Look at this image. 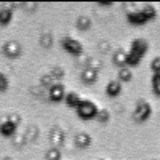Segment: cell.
I'll return each instance as SVG.
<instances>
[{"instance_id": "1", "label": "cell", "mask_w": 160, "mask_h": 160, "mask_svg": "<svg viewBox=\"0 0 160 160\" xmlns=\"http://www.w3.org/2000/svg\"><path fill=\"white\" fill-rule=\"evenodd\" d=\"M96 114H98V106L90 99H82L77 106V115L82 120H91L96 117Z\"/></svg>"}, {"instance_id": "2", "label": "cell", "mask_w": 160, "mask_h": 160, "mask_svg": "<svg viewBox=\"0 0 160 160\" xmlns=\"http://www.w3.org/2000/svg\"><path fill=\"white\" fill-rule=\"evenodd\" d=\"M61 47L72 56H80L83 53V45L78 40L72 38V37H64L61 38Z\"/></svg>"}, {"instance_id": "3", "label": "cell", "mask_w": 160, "mask_h": 160, "mask_svg": "<svg viewBox=\"0 0 160 160\" xmlns=\"http://www.w3.org/2000/svg\"><path fill=\"white\" fill-rule=\"evenodd\" d=\"M151 114H152V108H151L149 102H146V101L138 102L135 112H133V120H135L136 123H144L146 120L151 117Z\"/></svg>"}, {"instance_id": "4", "label": "cell", "mask_w": 160, "mask_h": 160, "mask_svg": "<svg viewBox=\"0 0 160 160\" xmlns=\"http://www.w3.org/2000/svg\"><path fill=\"white\" fill-rule=\"evenodd\" d=\"M64 96H66V88H64V85L62 83H55V85H51L50 88H48V98H50V101H53V102H61L62 99H64Z\"/></svg>"}, {"instance_id": "5", "label": "cell", "mask_w": 160, "mask_h": 160, "mask_svg": "<svg viewBox=\"0 0 160 160\" xmlns=\"http://www.w3.org/2000/svg\"><path fill=\"white\" fill-rule=\"evenodd\" d=\"M3 53L10 59H16L21 55V45L16 42V40H8V42H5V45H3Z\"/></svg>"}, {"instance_id": "6", "label": "cell", "mask_w": 160, "mask_h": 160, "mask_svg": "<svg viewBox=\"0 0 160 160\" xmlns=\"http://www.w3.org/2000/svg\"><path fill=\"white\" fill-rule=\"evenodd\" d=\"M148 48H149V45H148V42H146L144 38H135V40L130 43V51L136 53V55H139L141 58L146 55Z\"/></svg>"}, {"instance_id": "7", "label": "cell", "mask_w": 160, "mask_h": 160, "mask_svg": "<svg viewBox=\"0 0 160 160\" xmlns=\"http://www.w3.org/2000/svg\"><path fill=\"white\" fill-rule=\"evenodd\" d=\"M80 78H82V82L85 85H93L96 83L98 80V69L96 68H85L82 71V75H80Z\"/></svg>"}, {"instance_id": "8", "label": "cell", "mask_w": 160, "mask_h": 160, "mask_svg": "<svg viewBox=\"0 0 160 160\" xmlns=\"http://www.w3.org/2000/svg\"><path fill=\"white\" fill-rule=\"evenodd\" d=\"M16 123H13L10 118L3 120L2 123H0V135L5 136V138H11V136H15L16 135Z\"/></svg>"}, {"instance_id": "9", "label": "cell", "mask_w": 160, "mask_h": 160, "mask_svg": "<svg viewBox=\"0 0 160 160\" xmlns=\"http://www.w3.org/2000/svg\"><path fill=\"white\" fill-rule=\"evenodd\" d=\"M64 131L61 130V128H58V127H55V128H51V131H50V142L53 144V148H59V146L64 142Z\"/></svg>"}, {"instance_id": "10", "label": "cell", "mask_w": 160, "mask_h": 160, "mask_svg": "<svg viewBox=\"0 0 160 160\" xmlns=\"http://www.w3.org/2000/svg\"><path fill=\"white\" fill-rule=\"evenodd\" d=\"M127 21L133 26H141V24H146L148 19L144 18V15L141 13V10H136V11H130L127 15Z\"/></svg>"}, {"instance_id": "11", "label": "cell", "mask_w": 160, "mask_h": 160, "mask_svg": "<svg viewBox=\"0 0 160 160\" xmlns=\"http://www.w3.org/2000/svg\"><path fill=\"white\" fill-rule=\"evenodd\" d=\"M106 93H108V96H111V98L118 96L120 93H122V83L115 82V80H111L108 83V87H106Z\"/></svg>"}, {"instance_id": "12", "label": "cell", "mask_w": 160, "mask_h": 160, "mask_svg": "<svg viewBox=\"0 0 160 160\" xmlns=\"http://www.w3.org/2000/svg\"><path fill=\"white\" fill-rule=\"evenodd\" d=\"M64 101H66V104H68L69 108H74V109H77V106L80 104L82 98H80V95H78V93H75V91H69V93H66Z\"/></svg>"}, {"instance_id": "13", "label": "cell", "mask_w": 160, "mask_h": 160, "mask_svg": "<svg viewBox=\"0 0 160 160\" xmlns=\"http://www.w3.org/2000/svg\"><path fill=\"white\" fill-rule=\"evenodd\" d=\"M90 144H91V136L87 133H78L75 136V146L78 149H87Z\"/></svg>"}, {"instance_id": "14", "label": "cell", "mask_w": 160, "mask_h": 160, "mask_svg": "<svg viewBox=\"0 0 160 160\" xmlns=\"http://www.w3.org/2000/svg\"><path fill=\"white\" fill-rule=\"evenodd\" d=\"M112 62H114L115 66H118L120 69L125 68V66H127V51L117 50V51L114 53V56H112Z\"/></svg>"}, {"instance_id": "15", "label": "cell", "mask_w": 160, "mask_h": 160, "mask_svg": "<svg viewBox=\"0 0 160 160\" xmlns=\"http://www.w3.org/2000/svg\"><path fill=\"white\" fill-rule=\"evenodd\" d=\"M11 19H13V8L11 7H5L0 10V26L10 24Z\"/></svg>"}, {"instance_id": "16", "label": "cell", "mask_w": 160, "mask_h": 160, "mask_svg": "<svg viewBox=\"0 0 160 160\" xmlns=\"http://www.w3.org/2000/svg\"><path fill=\"white\" fill-rule=\"evenodd\" d=\"M141 56L136 55V53H133V51H128L127 53V66H131V68H136V66L141 62Z\"/></svg>"}, {"instance_id": "17", "label": "cell", "mask_w": 160, "mask_h": 160, "mask_svg": "<svg viewBox=\"0 0 160 160\" xmlns=\"http://www.w3.org/2000/svg\"><path fill=\"white\" fill-rule=\"evenodd\" d=\"M141 13L144 15V18L148 19V21H151V19H154V18L157 16V10H155L152 5H144V7L141 8Z\"/></svg>"}, {"instance_id": "18", "label": "cell", "mask_w": 160, "mask_h": 160, "mask_svg": "<svg viewBox=\"0 0 160 160\" xmlns=\"http://www.w3.org/2000/svg\"><path fill=\"white\" fill-rule=\"evenodd\" d=\"M75 26H77V29H80V31H88L91 28V19L88 16H80L77 19Z\"/></svg>"}, {"instance_id": "19", "label": "cell", "mask_w": 160, "mask_h": 160, "mask_svg": "<svg viewBox=\"0 0 160 160\" xmlns=\"http://www.w3.org/2000/svg\"><path fill=\"white\" fill-rule=\"evenodd\" d=\"M47 160H61V151L58 148H50L45 154Z\"/></svg>"}, {"instance_id": "20", "label": "cell", "mask_w": 160, "mask_h": 160, "mask_svg": "<svg viewBox=\"0 0 160 160\" xmlns=\"http://www.w3.org/2000/svg\"><path fill=\"white\" fill-rule=\"evenodd\" d=\"M118 78H120V82H130V80L133 78V74H131L130 69L122 68V69L118 71Z\"/></svg>"}, {"instance_id": "21", "label": "cell", "mask_w": 160, "mask_h": 160, "mask_svg": "<svg viewBox=\"0 0 160 160\" xmlns=\"http://www.w3.org/2000/svg\"><path fill=\"white\" fill-rule=\"evenodd\" d=\"M152 91L155 96H160V74L152 75Z\"/></svg>"}, {"instance_id": "22", "label": "cell", "mask_w": 160, "mask_h": 160, "mask_svg": "<svg viewBox=\"0 0 160 160\" xmlns=\"http://www.w3.org/2000/svg\"><path fill=\"white\" fill-rule=\"evenodd\" d=\"M96 118L99 120V122L101 123H106V122H108V120H109V112L108 111H106V109H98V114H96Z\"/></svg>"}, {"instance_id": "23", "label": "cell", "mask_w": 160, "mask_h": 160, "mask_svg": "<svg viewBox=\"0 0 160 160\" xmlns=\"http://www.w3.org/2000/svg\"><path fill=\"white\" fill-rule=\"evenodd\" d=\"M8 90V77L0 72V91H7Z\"/></svg>"}, {"instance_id": "24", "label": "cell", "mask_w": 160, "mask_h": 160, "mask_svg": "<svg viewBox=\"0 0 160 160\" xmlns=\"http://www.w3.org/2000/svg\"><path fill=\"white\" fill-rule=\"evenodd\" d=\"M64 74H66V72H64L62 69H59V68H55V69H51V72H50V75H51L53 78H55L56 82H58L59 78H62V77H64Z\"/></svg>"}, {"instance_id": "25", "label": "cell", "mask_w": 160, "mask_h": 160, "mask_svg": "<svg viewBox=\"0 0 160 160\" xmlns=\"http://www.w3.org/2000/svg\"><path fill=\"white\" fill-rule=\"evenodd\" d=\"M151 69L154 74H160V56H155L151 62Z\"/></svg>"}, {"instance_id": "26", "label": "cell", "mask_w": 160, "mask_h": 160, "mask_svg": "<svg viewBox=\"0 0 160 160\" xmlns=\"http://www.w3.org/2000/svg\"><path fill=\"white\" fill-rule=\"evenodd\" d=\"M42 43H43V47H50V45L53 43V37H51L50 34H45L43 38H42Z\"/></svg>"}, {"instance_id": "27", "label": "cell", "mask_w": 160, "mask_h": 160, "mask_svg": "<svg viewBox=\"0 0 160 160\" xmlns=\"http://www.w3.org/2000/svg\"><path fill=\"white\" fill-rule=\"evenodd\" d=\"M98 5H101V7H111V5H114V2H98Z\"/></svg>"}, {"instance_id": "28", "label": "cell", "mask_w": 160, "mask_h": 160, "mask_svg": "<svg viewBox=\"0 0 160 160\" xmlns=\"http://www.w3.org/2000/svg\"><path fill=\"white\" fill-rule=\"evenodd\" d=\"M154 160H158V158H154Z\"/></svg>"}, {"instance_id": "29", "label": "cell", "mask_w": 160, "mask_h": 160, "mask_svg": "<svg viewBox=\"0 0 160 160\" xmlns=\"http://www.w3.org/2000/svg\"><path fill=\"white\" fill-rule=\"evenodd\" d=\"M99 160H104V158H99Z\"/></svg>"}]
</instances>
